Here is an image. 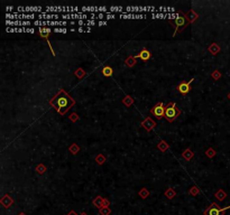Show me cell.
<instances>
[{"label": "cell", "mask_w": 230, "mask_h": 215, "mask_svg": "<svg viewBox=\"0 0 230 215\" xmlns=\"http://www.w3.org/2000/svg\"><path fill=\"white\" fill-rule=\"evenodd\" d=\"M104 206H107V207L109 206V202H108L107 200H104Z\"/></svg>", "instance_id": "21"}, {"label": "cell", "mask_w": 230, "mask_h": 215, "mask_svg": "<svg viewBox=\"0 0 230 215\" xmlns=\"http://www.w3.org/2000/svg\"><path fill=\"white\" fill-rule=\"evenodd\" d=\"M110 209L109 207H107V206H103V207H101L100 209V213H101V215H109L110 214Z\"/></svg>", "instance_id": "11"}, {"label": "cell", "mask_w": 230, "mask_h": 215, "mask_svg": "<svg viewBox=\"0 0 230 215\" xmlns=\"http://www.w3.org/2000/svg\"><path fill=\"white\" fill-rule=\"evenodd\" d=\"M230 209V205L229 206H226V207H219L218 204H215L212 203L210 205L208 209L204 211V215H224L226 211Z\"/></svg>", "instance_id": "3"}, {"label": "cell", "mask_w": 230, "mask_h": 215, "mask_svg": "<svg viewBox=\"0 0 230 215\" xmlns=\"http://www.w3.org/2000/svg\"><path fill=\"white\" fill-rule=\"evenodd\" d=\"M93 204H95V205L97 207L101 209V207L104 206V200H103L102 197H100V196H98V197L95 198V200H93Z\"/></svg>", "instance_id": "9"}, {"label": "cell", "mask_w": 230, "mask_h": 215, "mask_svg": "<svg viewBox=\"0 0 230 215\" xmlns=\"http://www.w3.org/2000/svg\"><path fill=\"white\" fill-rule=\"evenodd\" d=\"M68 215H77V213H75V212H74V211H71V212L69 213Z\"/></svg>", "instance_id": "22"}, {"label": "cell", "mask_w": 230, "mask_h": 215, "mask_svg": "<svg viewBox=\"0 0 230 215\" xmlns=\"http://www.w3.org/2000/svg\"><path fill=\"white\" fill-rule=\"evenodd\" d=\"M188 19H186V17L185 16H183V15H181V16H177V18H175L174 19V26H175V32H174V35L176 34L179 30H182L184 27L188 25Z\"/></svg>", "instance_id": "5"}, {"label": "cell", "mask_w": 230, "mask_h": 215, "mask_svg": "<svg viewBox=\"0 0 230 215\" xmlns=\"http://www.w3.org/2000/svg\"><path fill=\"white\" fill-rule=\"evenodd\" d=\"M181 110L176 106L174 102H171L165 106V118L167 121L172 122L177 118V115L180 114Z\"/></svg>", "instance_id": "2"}, {"label": "cell", "mask_w": 230, "mask_h": 215, "mask_svg": "<svg viewBox=\"0 0 230 215\" xmlns=\"http://www.w3.org/2000/svg\"><path fill=\"white\" fill-rule=\"evenodd\" d=\"M193 80L189 81V83L188 82H181L179 85H177V91L180 92L181 94H186V93H189L190 90H191V88H190V83L192 82Z\"/></svg>", "instance_id": "6"}, {"label": "cell", "mask_w": 230, "mask_h": 215, "mask_svg": "<svg viewBox=\"0 0 230 215\" xmlns=\"http://www.w3.org/2000/svg\"><path fill=\"white\" fill-rule=\"evenodd\" d=\"M215 197L218 198L219 200H222L224 197H226V193H224L223 191H221V189H220V191H219L218 193L215 194Z\"/></svg>", "instance_id": "10"}, {"label": "cell", "mask_w": 230, "mask_h": 215, "mask_svg": "<svg viewBox=\"0 0 230 215\" xmlns=\"http://www.w3.org/2000/svg\"><path fill=\"white\" fill-rule=\"evenodd\" d=\"M103 75H106V76H111L112 75V70L110 67H104L102 71Z\"/></svg>", "instance_id": "12"}, {"label": "cell", "mask_w": 230, "mask_h": 215, "mask_svg": "<svg viewBox=\"0 0 230 215\" xmlns=\"http://www.w3.org/2000/svg\"><path fill=\"white\" fill-rule=\"evenodd\" d=\"M81 215H86V213H81Z\"/></svg>", "instance_id": "24"}, {"label": "cell", "mask_w": 230, "mask_h": 215, "mask_svg": "<svg viewBox=\"0 0 230 215\" xmlns=\"http://www.w3.org/2000/svg\"><path fill=\"white\" fill-rule=\"evenodd\" d=\"M50 103L56 111L59 112L60 114H65V113L68 112V110L74 105L75 102H74L73 99H72L64 90H61V91L51 100Z\"/></svg>", "instance_id": "1"}, {"label": "cell", "mask_w": 230, "mask_h": 215, "mask_svg": "<svg viewBox=\"0 0 230 215\" xmlns=\"http://www.w3.org/2000/svg\"><path fill=\"white\" fill-rule=\"evenodd\" d=\"M208 155H209V156H211V157L213 156V150H212V149H210V150H209V153H208Z\"/></svg>", "instance_id": "19"}, {"label": "cell", "mask_w": 230, "mask_h": 215, "mask_svg": "<svg viewBox=\"0 0 230 215\" xmlns=\"http://www.w3.org/2000/svg\"><path fill=\"white\" fill-rule=\"evenodd\" d=\"M166 196H167L168 198H173L175 196V191H173V189H168V191H166Z\"/></svg>", "instance_id": "14"}, {"label": "cell", "mask_w": 230, "mask_h": 215, "mask_svg": "<svg viewBox=\"0 0 230 215\" xmlns=\"http://www.w3.org/2000/svg\"><path fill=\"white\" fill-rule=\"evenodd\" d=\"M39 32H41V34H43V32L50 34V32H51V29H50V28H43V27H41V28H39Z\"/></svg>", "instance_id": "16"}, {"label": "cell", "mask_w": 230, "mask_h": 215, "mask_svg": "<svg viewBox=\"0 0 230 215\" xmlns=\"http://www.w3.org/2000/svg\"><path fill=\"white\" fill-rule=\"evenodd\" d=\"M219 76H220V75H219L218 73H213V77H215V79H218Z\"/></svg>", "instance_id": "20"}, {"label": "cell", "mask_w": 230, "mask_h": 215, "mask_svg": "<svg viewBox=\"0 0 230 215\" xmlns=\"http://www.w3.org/2000/svg\"><path fill=\"white\" fill-rule=\"evenodd\" d=\"M12 203H14V200H12V198L10 197L9 195H5V196H3V198L1 200V204H2L5 207L11 206Z\"/></svg>", "instance_id": "8"}, {"label": "cell", "mask_w": 230, "mask_h": 215, "mask_svg": "<svg viewBox=\"0 0 230 215\" xmlns=\"http://www.w3.org/2000/svg\"><path fill=\"white\" fill-rule=\"evenodd\" d=\"M55 32H66V29H60V28H56Z\"/></svg>", "instance_id": "18"}, {"label": "cell", "mask_w": 230, "mask_h": 215, "mask_svg": "<svg viewBox=\"0 0 230 215\" xmlns=\"http://www.w3.org/2000/svg\"><path fill=\"white\" fill-rule=\"evenodd\" d=\"M137 57L142 58L143 61H148V59L151 58V53H149V50H147V49H143L139 54L134 56V58H137Z\"/></svg>", "instance_id": "7"}, {"label": "cell", "mask_w": 230, "mask_h": 215, "mask_svg": "<svg viewBox=\"0 0 230 215\" xmlns=\"http://www.w3.org/2000/svg\"><path fill=\"white\" fill-rule=\"evenodd\" d=\"M19 215H26L25 213H19Z\"/></svg>", "instance_id": "23"}, {"label": "cell", "mask_w": 230, "mask_h": 215, "mask_svg": "<svg viewBox=\"0 0 230 215\" xmlns=\"http://www.w3.org/2000/svg\"><path fill=\"white\" fill-rule=\"evenodd\" d=\"M151 113L155 115L157 119H161L162 117H165V106L162 102H158L154 105V108L151 110Z\"/></svg>", "instance_id": "4"}, {"label": "cell", "mask_w": 230, "mask_h": 215, "mask_svg": "<svg viewBox=\"0 0 230 215\" xmlns=\"http://www.w3.org/2000/svg\"><path fill=\"white\" fill-rule=\"evenodd\" d=\"M139 194H140V196H142L143 198H146L148 196V191L144 188V189H142V191H140V193H139Z\"/></svg>", "instance_id": "15"}, {"label": "cell", "mask_w": 230, "mask_h": 215, "mask_svg": "<svg viewBox=\"0 0 230 215\" xmlns=\"http://www.w3.org/2000/svg\"><path fill=\"white\" fill-rule=\"evenodd\" d=\"M183 156H184V158H185L186 160H189V159H191L192 158V156H193V153H191V150H185V153H183Z\"/></svg>", "instance_id": "13"}, {"label": "cell", "mask_w": 230, "mask_h": 215, "mask_svg": "<svg viewBox=\"0 0 230 215\" xmlns=\"http://www.w3.org/2000/svg\"><path fill=\"white\" fill-rule=\"evenodd\" d=\"M97 161L98 162H99V164H102V162H103V158H102V157H97Z\"/></svg>", "instance_id": "17"}, {"label": "cell", "mask_w": 230, "mask_h": 215, "mask_svg": "<svg viewBox=\"0 0 230 215\" xmlns=\"http://www.w3.org/2000/svg\"><path fill=\"white\" fill-rule=\"evenodd\" d=\"M229 97H230V94H229Z\"/></svg>", "instance_id": "25"}]
</instances>
